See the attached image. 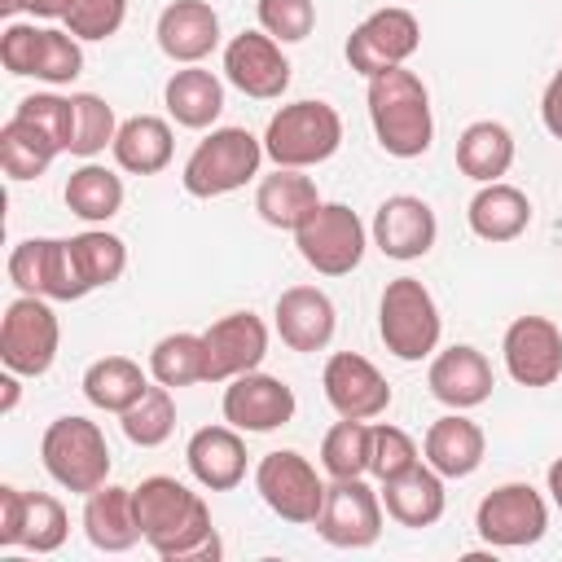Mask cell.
I'll return each mask as SVG.
<instances>
[{
  "label": "cell",
  "mask_w": 562,
  "mask_h": 562,
  "mask_svg": "<svg viewBox=\"0 0 562 562\" xmlns=\"http://www.w3.org/2000/svg\"><path fill=\"white\" fill-rule=\"evenodd\" d=\"M132 501H136L140 536L158 558H167V562L220 558L211 509L184 483H176L167 474H149V479H140V487H132Z\"/></svg>",
  "instance_id": "cell-1"
},
{
  "label": "cell",
  "mask_w": 562,
  "mask_h": 562,
  "mask_svg": "<svg viewBox=\"0 0 562 562\" xmlns=\"http://www.w3.org/2000/svg\"><path fill=\"white\" fill-rule=\"evenodd\" d=\"M369 119H373L378 145L391 158H417L430 149V136H435L430 92L413 70L391 66L369 79Z\"/></svg>",
  "instance_id": "cell-2"
},
{
  "label": "cell",
  "mask_w": 562,
  "mask_h": 562,
  "mask_svg": "<svg viewBox=\"0 0 562 562\" xmlns=\"http://www.w3.org/2000/svg\"><path fill=\"white\" fill-rule=\"evenodd\" d=\"M338 145H342V119L325 101L281 105L268 119V132H263V154L277 167H299V171L334 158Z\"/></svg>",
  "instance_id": "cell-3"
},
{
  "label": "cell",
  "mask_w": 562,
  "mask_h": 562,
  "mask_svg": "<svg viewBox=\"0 0 562 562\" xmlns=\"http://www.w3.org/2000/svg\"><path fill=\"white\" fill-rule=\"evenodd\" d=\"M44 470L79 496H92L110 474V443L97 422L88 417H57L40 439Z\"/></svg>",
  "instance_id": "cell-4"
},
{
  "label": "cell",
  "mask_w": 562,
  "mask_h": 562,
  "mask_svg": "<svg viewBox=\"0 0 562 562\" xmlns=\"http://www.w3.org/2000/svg\"><path fill=\"white\" fill-rule=\"evenodd\" d=\"M378 334L395 360H422L439 342V307L417 277H395L378 303Z\"/></svg>",
  "instance_id": "cell-5"
},
{
  "label": "cell",
  "mask_w": 562,
  "mask_h": 562,
  "mask_svg": "<svg viewBox=\"0 0 562 562\" xmlns=\"http://www.w3.org/2000/svg\"><path fill=\"white\" fill-rule=\"evenodd\" d=\"M263 162V145L246 132V127H220L206 140H198V149L184 162V189L193 198H220L241 189Z\"/></svg>",
  "instance_id": "cell-6"
},
{
  "label": "cell",
  "mask_w": 562,
  "mask_h": 562,
  "mask_svg": "<svg viewBox=\"0 0 562 562\" xmlns=\"http://www.w3.org/2000/svg\"><path fill=\"white\" fill-rule=\"evenodd\" d=\"M57 342H61L57 312L44 303V294H22L4 307V321H0V360H4V369L22 373V378H40V373L53 369Z\"/></svg>",
  "instance_id": "cell-7"
},
{
  "label": "cell",
  "mask_w": 562,
  "mask_h": 562,
  "mask_svg": "<svg viewBox=\"0 0 562 562\" xmlns=\"http://www.w3.org/2000/svg\"><path fill=\"white\" fill-rule=\"evenodd\" d=\"M294 246L299 255L325 272V277H347L360 255H364V224L351 206L342 202H321L299 228H294Z\"/></svg>",
  "instance_id": "cell-8"
},
{
  "label": "cell",
  "mask_w": 562,
  "mask_h": 562,
  "mask_svg": "<svg viewBox=\"0 0 562 562\" xmlns=\"http://www.w3.org/2000/svg\"><path fill=\"white\" fill-rule=\"evenodd\" d=\"M255 487L263 496V505L285 518V522H316L321 518V505H325V483L316 479L312 461L281 448V452H268L255 470Z\"/></svg>",
  "instance_id": "cell-9"
},
{
  "label": "cell",
  "mask_w": 562,
  "mask_h": 562,
  "mask_svg": "<svg viewBox=\"0 0 562 562\" xmlns=\"http://www.w3.org/2000/svg\"><path fill=\"white\" fill-rule=\"evenodd\" d=\"M474 527L492 549H522V544H536L544 536L549 509H544V496L536 487L505 483L479 501Z\"/></svg>",
  "instance_id": "cell-10"
},
{
  "label": "cell",
  "mask_w": 562,
  "mask_h": 562,
  "mask_svg": "<svg viewBox=\"0 0 562 562\" xmlns=\"http://www.w3.org/2000/svg\"><path fill=\"white\" fill-rule=\"evenodd\" d=\"M422 44V26L408 9H378L347 35V61L356 75L373 79L391 66H404Z\"/></svg>",
  "instance_id": "cell-11"
},
{
  "label": "cell",
  "mask_w": 562,
  "mask_h": 562,
  "mask_svg": "<svg viewBox=\"0 0 562 562\" xmlns=\"http://www.w3.org/2000/svg\"><path fill=\"white\" fill-rule=\"evenodd\" d=\"M9 277L22 294H44L57 303L83 299V285H79V272L70 259V241H57V237L18 241L9 255Z\"/></svg>",
  "instance_id": "cell-12"
},
{
  "label": "cell",
  "mask_w": 562,
  "mask_h": 562,
  "mask_svg": "<svg viewBox=\"0 0 562 562\" xmlns=\"http://www.w3.org/2000/svg\"><path fill=\"white\" fill-rule=\"evenodd\" d=\"M316 531H321V540H329L338 549H369L382 536V505H378L373 487H364L360 479H334L325 487Z\"/></svg>",
  "instance_id": "cell-13"
},
{
  "label": "cell",
  "mask_w": 562,
  "mask_h": 562,
  "mask_svg": "<svg viewBox=\"0 0 562 562\" xmlns=\"http://www.w3.org/2000/svg\"><path fill=\"white\" fill-rule=\"evenodd\" d=\"M501 351L518 386H553L562 378V329L549 316H518L505 329Z\"/></svg>",
  "instance_id": "cell-14"
},
{
  "label": "cell",
  "mask_w": 562,
  "mask_h": 562,
  "mask_svg": "<svg viewBox=\"0 0 562 562\" xmlns=\"http://www.w3.org/2000/svg\"><path fill=\"white\" fill-rule=\"evenodd\" d=\"M294 417V391L272 378V373H237L228 378L224 386V422L237 426V430H250V435H263V430H277Z\"/></svg>",
  "instance_id": "cell-15"
},
{
  "label": "cell",
  "mask_w": 562,
  "mask_h": 562,
  "mask_svg": "<svg viewBox=\"0 0 562 562\" xmlns=\"http://www.w3.org/2000/svg\"><path fill=\"white\" fill-rule=\"evenodd\" d=\"M224 75L233 88H241L255 101H272L290 88V61H285L281 44L272 35H259V31H241L228 40Z\"/></svg>",
  "instance_id": "cell-16"
},
{
  "label": "cell",
  "mask_w": 562,
  "mask_h": 562,
  "mask_svg": "<svg viewBox=\"0 0 562 562\" xmlns=\"http://www.w3.org/2000/svg\"><path fill=\"white\" fill-rule=\"evenodd\" d=\"M321 386H325V400L338 417H356V422H369L378 413H386L391 404V386L386 378L356 351H338L329 356L325 373H321Z\"/></svg>",
  "instance_id": "cell-17"
},
{
  "label": "cell",
  "mask_w": 562,
  "mask_h": 562,
  "mask_svg": "<svg viewBox=\"0 0 562 562\" xmlns=\"http://www.w3.org/2000/svg\"><path fill=\"white\" fill-rule=\"evenodd\" d=\"M202 338H206V382H228L237 373H250L268 356V329L255 312H228Z\"/></svg>",
  "instance_id": "cell-18"
},
{
  "label": "cell",
  "mask_w": 562,
  "mask_h": 562,
  "mask_svg": "<svg viewBox=\"0 0 562 562\" xmlns=\"http://www.w3.org/2000/svg\"><path fill=\"white\" fill-rule=\"evenodd\" d=\"M435 233H439L435 211L413 193L386 198L373 215V241L386 259H422L435 246Z\"/></svg>",
  "instance_id": "cell-19"
},
{
  "label": "cell",
  "mask_w": 562,
  "mask_h": 562,
  "mask_svg": "<svg viewBox=\"0 0 562 562\" xmlns=\"http://www.w3.org/2000/svg\"><path fill=\"white\" fill-rule=\"evenodd\" d=\"M426 382H430V395L439 404L474 408V404H483L492 395V364H487V356L479 347L457 342V347H448V351H439L430 360V378Z\"/></svg>",
  "instance_id": "cell-20"
},
{
  "label": "cell",
  "mask_w": 562,
  "mask_h": 562,
  "mask_svg": "<svg viewBox=\"0 0 562 562\" xmlns=\"http://www.w3.org/2000/svg\"><path fill=\"white\" fill-rule=\"evenodd\" d=\"M277 334L294 351H321L334 338V303L316 285H290L277 299Z\"/></svg>",
  "instance_id": "cell-21"
},
{
  "label": "cell",
  "mask_w": 562,
  "mask_h": 562,
  "mask_svg": "<svg viewBox=\"0 0 562 562\" xmlns=\"http://www.w3.org/2000/svg\"><path fill=\"white\" fill-rule=\"evenodd\" d=\"M220 44V18L206 0H171L158 13V48L171 61H202Z\"/></svg>",
  "instance_id": "cell-22"
},
{
  "label": "cell",
  "mask_w": 562,
  "mask_h": 562,
  "mask_svg": "<svg viewBox=\"0 0 562 562\" xmlns=\"http://www.w3.org/2000/svg\"><path fill=\"white\" fill-rule=\"evenodd\" d=\"M184 461L193 470V479L211 492H228L246 479V443L237 435V426H202L193 430Z\"/></svg>",
  "instance_id": "cell-23"
},
{
  "label": "cell",
  "mask_w": 562,
  "mask_h": 562,
  "mask_svg": "<svg viewBox=\"0 0 562 562\" xmlns=\"http://www.w3.org/2000/svg\"><path fill=\"white\" fill-rule=\"evenodd\" d=\"M83 531L92 540V549L101 553H123L132 549L140 536V522H136V501H132V487H97L83 505Z\"/></svg>",
  "instance_id": "cell-24"
},
{
  "label": "cell",
  "mask_w": 562,
  "mask_h": 562,
  "mask_svg": "<svg viewBox=\"0 0 562 562\" xmlns=\"http://www.w3.org/2000/svg\"><path fill=\"white\" fill-rule=\"evenodd\" d=\"M386 514L404 527H430L443 518V474L435 465H408L382 483Z\"/></svg>",
  "instance_id": "cell-25"
},
{
  "label": "cell",
  "mask_w": 562,
  "mask_h": 562,
  "mask_svg": "<svg viewBox=\"0 0 562 562\" xmlns=\"http://www.w3.org/2000/svg\"><path fill=\"white\" fill-rule=\"evenodd\" d=\"M316 206H321L316 184H312V176H299V167H277V171L263 176L259 189H255V211H259L263 224H272V228H290V233H294Z\"/></svg>",
  "instance_id": "cell-26"
},
{
  "label": "cell",
  "mask_w": 562,
  "mask_h": 562,
  "mask_svg": "<svg viewBox=\"0 0 562 562\" xmlns=\"http://www.w3.org/2000/svg\"><path fill=\"white\" fill-rule=\"evenodd\" d=\"M422 452L443 479H465L483 465V430L470 417H457V413L439 417V422H430Z\"/></svg>",
  "instance_id": "cell-27"
},
{
  "label": "cell",
  "mask_w": 562,
  "mask_h": 562,
  "mask_svg": "<svg viewBox=\"0 0 562 562\" xmlns=\"http://www.w3.org/2000/svg\"><path fill=\"white\" fill-rule=\"evenodd\" d=\"M171 127L167 119L158 114H132L119 123V136H114V158L123 171L132 176H158L167 162H171Z\"/></svg>",
  "instance_id": "cell-28"
},
{
  "label": "cell",
  "mask_w": 562,
  "mask_h": 562,
  "mask_svg": "<svg viewBox=\"0 0 562 562\" xmlns=\"http://www.w3.org/2000/svg\"><path fill=\"white\" fill-rule=\"evenodd\" d=\"M527 224H531V202L522 189H514L505 180L483 184L470 202V228L483 241H514Z\"/></svg>",
  "instance_id": "cell-29"
},
{
  "label": "cell",
  "mask_w": 562,
  "mask_h": 562,
  "mask_svg": "<svg viewBox=\"0 0 562 562\" xmlns=\"http://www.w3.org/2000/svg\"><path fill=\"white\" fill-rule=\"evenodd\" d=\"M162 97H167V110H171V119L180 127H211L220 119V110H224V83L202 66L176 70L167 79Z\"/></svg>",
  "instance_id": "cell-30"
},
{
  "label": "cell",
  "mask_w": 562,
  "mask_h": 562,
  "mask_svg": "<svg viewBox=\"0 0 562 562\" xmlns=\"http://www.w3.org/2000/svg\"><path fill=\"white\" fill-rule=\"evenodd\" d=\"M514 162V136L505 123H492V119H479L470 123L461 136H457V167L479 180V184H492L509 171Z\"/></svg>",
  "instance_id": "cell-31"
},
{
  "label": "cell",
  "mask_w": 562,
  "mask_h": 562,
  "mask_svg": "<svg viewBox=\"0 0 562 562\" xmlns=\"http://www.w3.org/2000/svg\"><path fill=\"white\" fill-rule=\"evenodd\" d=\"M61 154V145L31 119L13 114L4 127H0V167L9 180H35L48 171V162Z\"/></svg>",
  "instance_id": "cell-32"
},
{
  "label": "cell",
  "mask_w": 562,
  "mask_h": 562,
  "mask_svg": "<svg viewBox=\"0 0 562 562\" xmlns=\"http://www.w3.org/2000/svg\"><path fill=\"white\" fill-rule=\"evenodd\" d=\"M145 391H149V382H145L140 364L127 360V356L92 360L88 373H83V395H88V404H97V408H105V413H123V408H132Z\"/></svg>",
  "instance_id": "cell-33"
},
{
  "label": "cell",
  "mask_w": 562,
  "mask_h": 562,
  "mask_svg": "<svg viewBox=\"0 0 562 562\" xmlns=\"http://www.w3.org/2000/svg\"><path fill=\"white\" fill-rule=\"evenodd\" d=\"M66 206H70V215H79V220H88V224H105V220L119 215V206H123V180H119L110 167L83 162V167L70 171V180H66Z\"/></svg>",
  "instance_id": "cell-34"
},
{
  "label": "cell",
  "mask_w": 562,
  "mask_h": 562,
  "mask_svg": "<svg viewBox=\"0 0 562 562\" xmlns=\"http://www.w3.org/2000/svg\"><path fill=\"white\" fill-rule=\"evenodd\" d=\"M70 259H75V272H79L83 294H92V290L114 285V281L123 277V268H127V246H123L114 233L92 228V233L70 237Z\"/></svg>",
  "instance_id": "cell-35"
},
{
  "label": "cell",
  "mask_w": 562,
  "mask_h": 562,
  "mask_svg": "<svg viewBox=\"0 0 562 562\" xmlns=\"http://www.w3.org/2000/svg\"><path fill=\"white\" fill-rule=\"evenodd\" d=\"M149 373L162 386L206 382V338L202 334H167L149 351Z\"/></svg>",
  "instance_id": "cell-36"
},
{
  "label": "cell",
  "mask_w": 562,
  "mask_h": 562,
  "mask_svg": "<svg viewBox=\"0 0 562 562\" xmlns=\"http://www.w3.org/2000/svg\"><path fill=\"white\" fill-rule=\"evenodd\" d=\"M369 443H373V426H364L356 417H342L321 439V465L334 479H360L369 470Z\"/></svg>",
  "instance_id": "cell-37"
},
{
  "label": "cell",
  "mask_w": 562,
  "mask_h": 562,
  "mask_svg": "<svg viewBox=\"0 0 562 562\" xmlns=\"http://www.w3.org/2000/svg\"><path fill=\"white\" fill-rule=\"evenodd\" d=\"M123 417V435L136 443V448H158L167 443V435L176 430V404H171V386H149L132 408L119 413Z\"/></svg>",
  "instance_id": "cell-38"
},
{
  "label": "cell",
  "mask_w": 562,
  "mask_h": 562,
  "mask_svg": "<svg viewBox=\"0 0 562 562\" xmlns=\"http://www.w3.org/2000/svg\"><path fill=\"white\" fill-rule=\"evenodd\" d=\"M70 154L79 158H92L101 154L105 145H114L119 136V123H114V110L97 97V92H75L70 97Z\"/></svg>",
  "instance_id": "cell-39"
},
{
  "label": "cell",
  "mask_w": 562,
  "mask_h": 562,
  "mask_svg": "<svg viewBox=\"0 0 562 562\" xmlns=\"http://www.w3.org/2000/svg\"><path fill=\"white\" fill-rule=\"evenodd\" d=\"M66 540V509L48 492H26V518H22V544L31 553H53Z\"/></svg>",
  "instance_id": "cell-40"
},
{
  "label": "cell",
  "mask_w": 562,
  "mask_h": 562,
  "mask_svg": "<svg viewBox=\"0 0 562 562\" xmlns=\"http://www.w3.org/2000/svg\"><path fill=\"white\" fill-rule=\"evenodd\" d=\"M83 70V53L70 31H40V53H35V79L44 83H70Z\"/></svg>",
  "instance_id": "cell-41"
},
{
  "label": "cell",
  "mask_w": 562,
  "mask_h": 562,
  "mask_svg": "<svg viewBox=\"0 0 562 562\" xmlns=\"http://www.w3.org/2000/svg\"><path fill=\"white\" fill-rule=\"evenodd\" d=\"M127 18V0H70L66 26L75 40H110Z\"/></svg>",
  "instance_id": "cell-42"
},
{
  "label": "cell",
  "mask_w": 562,
  "mask_h": 562,
  "mask_svg": "<svg viewBox=\"0 0 562 562\" xmlns=\"http://www.w3.org/2000/svg\"><path fill=\"white\" fill-rule=\"evenodd\" d=\"M408 465H417V443L400 430V426H373V443H369V470L386 483L395 474H404Z\"/></svg>",
  "instance_id": "cell-43"
},
{
  "label": "cell",
  "mask_w": 562,
  "mask_h": 562,
  "mask_svg": "<svg viewBox=\"0 0 562 562\" xmlns=\"http://www.w3.org/2000/svg\"><path fill=\"white\" fill-rule=\"evenodd\" d=\"M312 22H316L312 0H259V26L272 40H281V44L307 40L312 35Z\"/></svg>",
  "instance_id": "cell-44"
},
{
  "label": "cell",
  "mask_w": 562,
  "mask_h": 562,
  "mask_svg": "<svg viewBox=\"0 0 562 562\" xmlns=\"http://www.w3.org/2000/svg\"><path fill=\"white\" fill-rule=\"evenodd\" d=\"M18 114L22 119H31V123H40L61 149H70V97H53V92H35V97H26L22 105H18Z\"/></svg>",
  "instance_id": "cell-45"
},
{
  "label": "cell",
  "mask_w": 562,
  "mask_h": 562,
  "mask_svg": "<svg viewBox=\"0 0 562 562\" xmlns=\"http://www.w3.org/2000/svg\"><path fill=\"white\" fill-rule=\"evenodd\" d=\"M35 53H40V26L9 22L0 31V61H4L9 75H31L35 70Z\"/></svg>",
  "instance_id": "cell-46"
},
{
  "label": "cell",
  "mask_w": 562,
  "mask_h": 562,
  "mask_svg": "<svg viewBox=\"0 0 562 562\" xmlns=\"http://www.w3.org/2000/svg\"><path fill=\"white\" fill-rule=\"evenodd\" d=\"M22 518H26V492L4 483L0 487V549L22 544Z\"/></svg>",
  "instance_id": "cell-47"
},
{
  "label": "cell",
  "mask_w": 562,
  "mask_h": 562,
  "mask_svg": "<svg viewBox=\"0 0 562 562\" xmlns=\"http://www.w3.org/2000/svg\"><path fill=\"white\" fill-rule=\"evenodd\" d=\"M540 119H544V127L562 140V70L549 79V88H544V101H540Z\"/></svg>",
  "instance_id": "cell-48"
},
{
  "label": "cell",
  "mask_w": 562,
  "mask_h": 562,
  "mask_svg": "<svg viewBox=\"0 0 562 562\" xmlns=\"http://www.w3.org/2000/svg\"><path fill=\"white\" fill-rule=\"evenodd\" d=\"M26 9H31L35 18H66L70 0H26Z\"/></svg>",
  "instance_id": "cell-49"
},
{
  "label": "cell",
  "mask_w": 562,
  "mask_h": 562,
  "mask_svg": "<svg viewBox=\"0 0 562 562\" xmlns=\"http://www.w3.org/2000/svg\"><path fill=\"white\" fill-rule=\"evenodd\" d=\"M549 496H553V505L562 509V457L549 465Z\"/></svg>",
  "instance_id": "cell-50"
},
{
  "label": "cell",
  "mask_w": 562,
  "mask_h": 562,
  "mask_svg": "<svg viewBox=\"0 0 562 562\" xmlns=\"http://www.w3.org/2000/svg\"><path fill=\"white\" fill-rule=\"evenodd\" d=\"M0 386H4V400H0V408H4V413H9V408H13V404H18V378H13V369H9V373H4V378H0Z\"/></svg>",
  "instance_id": "cell-51"
},
{
  "label": "cell",
  "mask_w": 562,
  "mask_h": 562,
  "mask_svg": "<svg viewBox=\"0 0 562 562\" xmlns=\"http://www.w3.org/2000/svg\"><path fill=\"white\" fill-rule=\"evenodd\" d=\"M18 9H26V0H0V13H4V18H13Z\"/></svg>",
  "instance_id": "cell-52"
}]
</instances>
